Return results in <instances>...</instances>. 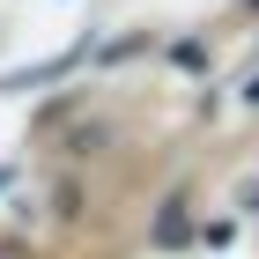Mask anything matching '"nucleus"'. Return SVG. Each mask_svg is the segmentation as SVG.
I'll return each mask as SVG.
<instances>
[{"label":"nucleus","instance_id":"1","mask_svg":"<svg viewBox=\"0 0 259 259\" xmlns=\"http://www.w3.org/2000/svg\"><path fill=\"white\" fill-rule=\"evenodd\" d=\"M0 259H30V244H15V237H8V244H0Z\"/></svg>","mask_w":259,"mask_h":259}]
</instances>
